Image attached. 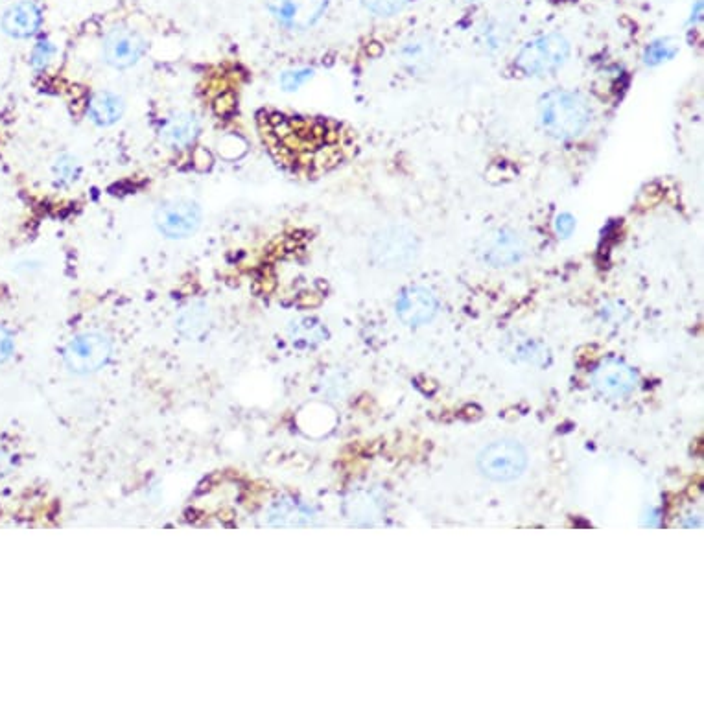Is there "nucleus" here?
I'll list each match as a JSON object with an SVG mask.
<instances>
[{"mask_svg":"<svg viewBox=\"0 0 704 704\" xmlns=\"http://www.w3.org/2000/svg\"><path fill=\"white\" fill-rule=\"evenodd\" d=\"M111 358V341L100 332H85L69 341L63 352L65 365L76 375L102 369Z\"/></svg>","mask_w":704,"mask_h":704,"instance_id":"nucleus-7","label":"nucleus"},{"mask_svg":"<svg viewBox=\"0 0 704 704\" xmlns=\"http://www.w3.org/2000/svg\"><path fill=\"white\" fill-rule=\"evenodd\" d=\"M638 376L631 365L618 358H607L598 365L594 373V386L603 397L622 399L633 393Z\"/></svg>","mask_w":704,"mask_h":704,"instance_id":"nucleus-11","label":"nucleus"},{"mask_svg":"<svg viewBox=\"0 0 704 704\" xmlns=\"http://www.w3.org/2000/svg\"><path fill=\"white\" fill-rule=\"evenodd\" d=\"M52 176L59 187H71L82 177V163L71 153H61L52 165Z\"/></svg>","mask_w":704,"mask_h":704,"instance_id":"nucleus-21","label":"nucleus"},{"mask_svg":"<svg viewBox=\"0 0 704 704\" xmlns=\"http://www.w3.org/2000/svg\"><path fill=\"white\" fill-rule=\"evenodd\" d=\"M330 0H268V12L292 32H305L316 26L327 12Z\"/></svg>","mask_w":704,"mask_h":704,"instance_id":"nucleus-8","label":"nucleus"},{"mask_svg":"<svg viewBox=\"0 0 704 704\" xmlns=\"http://www.w3.org/2000/svg\"><path fill=\"white\" fill-rule=\"evenodd\" d=\"M575 225L577 223L570 212H561V214H557V218L553 222V231L559 238H570L574 235Z\"/></svg>","mask_w":704,"mask_h":704,"instance_id":"nucleus-26","label":"nucleus"},{"mask_svg":"<svg viewBox=\"0 0 704 704\" xmlns=\"http://www.w3.org/2000/svg\"><path fill=\"white\" fill-rule=\"evenodd\" d=\"M312 74L314 72L310 69H295V71L284 72L281 85L284 87V91H297L301 85H305L312 78Z\"/></svg>","mask_w":704,"mask_h":704,"instance_id":"nucleus-25","label":"nucleus"},{"mask_svg":"<svg viewBox=\"0 0 704 704\" xmlns=\"http://www.w3.org/2000/svg\"><path fill=\"white\" fill-rule=\"evenodd\" d=\"M126 111V104L122 100V96L111 91H100L94 94L87 106V113L91 122L100 126V128H109L113 124H117Z\"/></svg>","mask_w":704,"mask_h":704,"instance_id":"nucleus-15","label":"nucleus"},{"mask_svg":"<svg viewBox=\"0 0 704 704\" xmlns=\"http://www.w3.org/2000/svg\"><path fill=\"white\" fill-rule=\"evenodd\" d=\"M365 10L376 17H395L406 10L410 0H362Z\"/></svg>","mask_w":704,"mask_h":704,"instance_id":"nucleus-23","label":"nucleus"},{"mask_svg":"<svg viewBox=\"0 0 704 704\" xmlns=\"http://www.w3.org/2000/svg\"><path fill=\"white\" fill-rule=\"evenodd\" d=\"M236 100L233 94H222L218 100H216V113L218 115H223V117H229L233 111H235Z\"/></svg>","mask_w":704,"mask_h":704,"instance_id":"nucleus-28","label":"nucleus"},{"mask_svg":"<svg viewBox=\"0 0 704 704\" xmlns=\"http://www.w3.org/2000/svg\"><path fill=\"white\" fill-rule=\"evenodd\" d=\"M43 23V13L36 2L21 0L10 6L2 15V30L13 39H28L36 36Z\"/></svg>","mask_w":704,"mask_h":704,"instance_id":"nucleus-13","label":"nucleus"},{"mask_svg":"<svg viewBox=\"0 0 704 704\" xmlns=\"http://www.w3.org/2000/svg\"><path fill=\"white\" fill-rule=\"evenodd\" d=\"M369 255L382 270H408L421 255V240L406 225H388L373 236Z\"/></svg>","mask_w":704,"mask_h":704,"instance_id":"nucleus-2","label":"nucleus"},{"mask_svg":"<svg viewBox=\"0 0 704 704\" xmlns=\"http://www.w3.org/2000/svg\"><path fill=\"white\" fill-rule=\"evenodd\" d=\"M314 515L310 507L297 500H279L268 511V524L271 526H303L310 524Z\"/></svg>","mask_w":704,"mask_h":704,"instance_id":"nucleus-16","label":"nucleus"},{"mask_svg":"<svg viewBox=\"0 0 704 704\" xmlns=\"http://www.w3.org/2000/svg\"><path fill=\"white\" fill-rule=\"evenodd\" d=\"M528 467V454L515 441H496L483 448L478 469L493 482H515Z\"/></svg>","mask_w":704,"mask_h":704,"instance_id":"nucleus-5","label":"nucleus"},{"mask_svg":"<svg viewBox=\"0 0 704 704\" xmlns=\"http://www.w3.org/2000/svg\"><path fill=\"white\" fill-rule=\"evenodd\" d=\"M395 310L406 327H423L437 316L439 301L434 292L424 286H408L397 297Z\"/></svg>","mask_w":704,"mask_h":704,"instance_id":"nucleus-10","label":"nucleus"},{"mask_svg":"<svg viewBox=\"0 0 704 704\" xmlns=\"http://www.w3.org/2000/svg\"><path fill=\"white\" fill-rule=\"evenodd\" d=\"M13 352L12 334L4 327H0V364L6 362Z\"/></svg>","mask_w":704,"mask_h":704,"instance_id":"nucleus-27","label":"nucleus"},{"mask_svg":"<svg viewBox=\"0 0 704 704\" xmlns=\"http://www.w3.org/2000/svg\"><path fill=\"white\" fill-rule=\"evenodd\" d=\"M209 325H211V314H209V308L203 303L187 306L177 317V330L185 338H192V340L205 334Z\"/></svg>","mask_w":704,"mask_h":704,"instance_id":"nucleus-18","label":"nucleus"},{"mask_svg":"<svg viewBox=\"0 0 704 704\" xmlns=\"http://www.w3.org/2000/svg\"><path fill=\"white\" fill-rule=\"evenodd\" d=\"M54 54H56L54 45H52L48 39H41L36 47H34V50H32V58H30L32 59L34 69H37V71L47 69L48 65H50V61L54 58Z\"/></svg>","mask_w":704,"mask_h":704,"instance_id":"nucleus-24","label":"nucleus"},{"mask_svg":"<svg viewBox=\"0 0 704 704\" xmlns=\"http://www.w3.org/2000/svg\"><path fill=\"white\" fill-rule=\"evenodd\" d=\"M146 39L133 28L115 26L104 39V58L113 69H130L146 54Z\"/></svg>","mask_w":704,"mask_h":704,"instance_id":"nucleus-9","label":"nucleus"},{"mask_svg":"<svg viewBox=\"0 0 704 704\" xmlns=\"http://www.w3.org/2000/svg\"><path fill=\"white\" fill-rule=\"evenodd\" d=\"M467 2H478V0H467Z\"/></svg>","mask_w":704,"mask_h":704,"instance_id":"nucleus-29","label":"nucleus"},{"mask_svg":"<svg viewBox=\"0 0 704 704\" xmlns=\"http://www.w3.org/2000/svg\"><path fill=\"white\" fill-rule=\"evenodd\" d=\"M200 118L190 111H177L166 118L161 126V141L168 148L181 150L192 146L200 137Z\"/></svg>","mask_w":704,"mask_h":704,"instance_id":"nucleus-14","label":"nucleus"},{"mask_svg":"<svg viewBox=\"0 0 704 704\" xmlns=\"http://www.w3.org/2000/svg\"><path fill=\"white\" fill-rule=\"evenodd\" d=\"M290 338H292L294 345H297V347L312 349V347H317L319 343L327 341L329 332L325 329V325L316 317H301V319H297V321L292 323Z\"/></svg>","mask_w":704,"mask_h":704,"instance_id":"nucleus-17","label":"nucleus"},{"mask_svg":"<svg viewBox=\"0 0 704 704\" xmlns=\"http://www.w3.org/2000/svg\"><path fill=\"white\" fill-rule=\"evenodd\" d=\"M572 54L563 34H544L524 43L517 52L515 67L528 78H544L561 71Z\"/></svg>","mask_w":704,"mask_h":704,"instance_id":"nucleus-3","label":"nucleus"},{"mask_svg":"<svg viewBox=\"0 0 704 704\" xmlns=\"http://www.w3.org/2000/svg\"><path fill=\"white\" fill-rule=\"evenodd\" d=\"M529 242L522 231L511 225H498L483 233L476 242V255L487 268L507 270L528 257Z\"/></svg>","mask_w":704,"mask_h":704,"instance_id":"nucleus-4","label":"nucleus"},{"mask_svg":"<svg viewBox=\"0 0 704 704\" xmlns=\"http://www.w3.org/2000/svg\"><path fill=\"white\" fill-rule=\"evenodd\" d=\"M153 220L161 235L172 240H183L196 235L203 220V212L196 201L176 198L163 201L157 207Z\"/></svg>","mask_w":704,"mask_h":704,"instance_id":"nucleus-6","label":"nucleus"},{"mask_svg":"<svg viewBox=\"0 0 704 704\" xmlns=\"http://www.w3.org/2000/svg\"><path fill=\"white\" fill-rule=\"evenodd\" d=\"M400 63L411 76H423L434 71L435 63L439 58V47L435 39L428 34L411 36L402 43L399 50Z\"/></svg>","mask_w":704,"mask_h":704,"instance_id":"nucleus-12","label":"nucleus"},{"mask_svg":"<svg viewBox=\"0 0 704 704\" xmlns=\"http://www.w3.org/2000/svg\"><path fill=\"white\" fill-rule=\"evenodd\" d=\"M594 120V107L587 96L574 89H552L539 100V124L555 141H574L587 133Z\"/></svg>","mask_w":704,"mask_h":704,"instance_id":"nucleus-1","label":"nucleus"},{"mask_svg":"<svg viewBox=\"0 0 704 704\" xmlns=\"http://www.w3.org/2000/svg\"><path fill=\"white\" fill-rule=\"evenodd\" d=\"M505 351L518 362H528V364H544L548 358V349L533 338H518L517 336L513 340H507Z\"/></svg>","mask_w":704,"mask_h":704,"instance_id":"nucleus-19","label":"nucleus"},{"mask_svg":"<svg viewBox=\"0 0 704 704\" xmlns=\"http://www.w3.org/2000/svg\"><path fill=\"white\" fill-rule=\"evenodd\" d=\"M677 50H679V48H677V45H675L673 41H669V39H658V41L651 43V45L646 48V52H644V63L649 65V67H658V65H662V63H666V61H671V59L675 58Z\"/></svg>","mask_w":704,"mask_h":704,"instance_id":"nucleus-22","label":"nucleus"},{"mask_svg":"<svg viewBox=\"0 0 704 704\" xmlns=\"http://www.w3.org/2000/svg\"><path fill=\"white\" fill-rule=\"evenodd\" d=\"M480 41L487 52H500L511 41V28L498 19H491L480 28Z\"/></svg>","mask_w":704,"mask_h":704,"instance_id":"nucleus-20","label":"nucleus"}]
</instances>
